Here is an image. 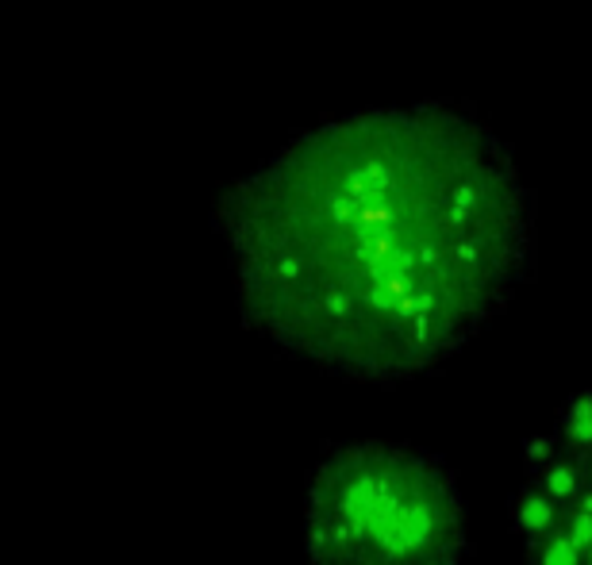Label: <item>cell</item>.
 <instances>
[{"label": "cell", "instance_id": "cell-1", "mask_svg": "<svg viewBox=\"0 0 592 565\" xmlns=\"http://www.w3.org/2000/svg\"><path fill=\"white\" fill-rule=\"evenodd\" d=\"M216 227L243 320L277 350L396 385L508 308L531 204L508 150L443 104L370 108L296 135L235 181Z\"/></svg>", "mask_w": 592, "mask_h": 565}, {"label": "cell", "instance_id": "cell-2", "mask_svg": "<svg viewBox=\"0 0 592 565\" xmlns=\"http://www.w3.org/2000/svg\"><path fill=\"white\" fill-rule=\"evenodd\" d=\"M300 535L304 565H462L466 500L439 454L350 439L308 473Z\"/></svg>", "mask_w": 592, "mask_h": 565}, {"label": "cell", "instance_id": "cell-3", "mask_svg": "<svg viewBox=\"0 0 592 565\" xmlns=\"http://www.w3.org/2000/svg\"><path fill=\"white\" fill-rule=\"evenodd\" d=\"M508 519L519 565H592V389L527 443Z\"/></svg>", "mask_w": 592, "mask_h": 565}]
</instances>
